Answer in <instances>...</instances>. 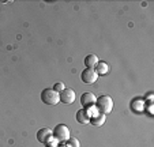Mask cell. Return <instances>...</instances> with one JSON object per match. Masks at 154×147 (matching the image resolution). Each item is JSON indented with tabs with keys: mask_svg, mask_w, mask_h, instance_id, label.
Wrapping results in <instances>:
<instances>
[{
	"mask_svg": "<svg viewBox=\"0 0 154 147\" xmlns=\"http://www.w3.org/2000/svg\"><path fill=\"white\" fill-rule=\"evenodd\" d=\"M96 108L98 110V113L102 115H109L113 109V100H112L109 95H101V97L97 98L96 101Z\"/></svg>",
	"mask_w": 154,
	"mask_h": 147,
	"instance_id": "1",
	"label": "cell"
},
{
	"mask_svg": "<svg viewBox=\"0 0 154 147\" xmlns=\"http://www.w3.org/2000/svg\"><path fill=\"white\" fill-rule=\"evenodd\" d=\"M41 101L47 105H56L60 102V95L53 89H45L41 93Z\"/></svg>",
	"mask_w": 154,
	"mask_h": 147,
	"instance_id": "2",
	"label": "cell"
},
{
	"mask_svg": "<svg viewBox=\"0 0 154 147\" xmlns=\"http://www.w3.org/2000/svg\"><path fill=\"white\" fill-rule=\"evenodd\" d=\"M53 139H56L57 142H67L70 139V130L66 124H59L55 127V130L52 131Z\"/></svg>",
	"mask_w": 154,
	"mask_h": 147,
	"instance_id": "3",
	"label": "cell"
},
{
	"mask_svg": "<svg viewBox=\"0 0 154 147\" xmlns=\"http://www.w3.org/2000/svg\"><path fill=\"white\" fill-rule=\"evenodd\" d=\"M81 79H82V82L86 84H93L94 82H97L98 75H97V72L94 71V68H85L81 74Z\"/></svg>",
	"mask_w": 154,
	"mask_h": 147,
	"instance_id": "4",
	"label": "cell"
},
{
	"mask_svg": "<svg viewBox=\"0 0 154 147\" xmlns=\"http://www.w3.org/2000/svg\"><path fill=\"white\" fill-rule=\"evenodd\" d=\"M59 95H60V101L66 105L74 104V101H75V98H76L75 91L72 89H64L61 93H59Z\"/></svg>",
	"mask_w": 154,
	"mask_h": 147,
	"instance_id": "5",
	"label": "cell"
},
{
	"mask_svg": "<svg viewBox=\"0 0 154 147\" xmlns=\"http://www.w3.org/2000/svg\"><path fill=\"white\" fill-rule=\"evenodd\" d=\"M96 101H97V97L90 91H86L81 95V104L83 105V109H87V108L96 105Z\"/></svg>",
	"mask_w": 154,
	"mask_h": 147,
	"instance_id": "6",
	"label": "cell"
},
{
	"mask_svg": "<svg viewBox=\"0 0 154 147\" xmlns=\"http://www.w3.org/2000/svg\"><path fill=\"white\" fill-rule=\"evenodd\" d=\"M52 138H53V133H52V130H51V128L44 127V128H41V130H38V132H37V140L40 142V143L47 144Z\"/></svg>",
	"mask_w": 154,
	"mask_h": 147,
	"instance_id": "7",
	"label": "cell"
},
{
	"mask_svg": "<svg viewBox=\"0 0 154 147\" xmlns=\"http://www.w3.org/2000/svg\"><path fill=\"white\" fill-rule=\"evenodd\" d=\"M75 117H76V121L81 123V124H83V125L90 124V116H89L86 109H79L78 112H76Z\"/></svg>",
	"mask_w": 154,
	"mask_h": 147,
	"instance_id": "8",
	"label": "cell"
},
{
	"mask_svg": "<svg viewBox=\"0 0 154 147\" xmlns=\"http://www.w3.org/2000/svg\"><path fill=\"white\" fill-rule=\"evenodd\" d=\"M105 121H106V116L102 115V113H98V115L90 117V124L96 125V127H101V125H104Z\"/></svg>",
	"mask_w": 154,
	"mask_h": 147,
	"instance_id": "9",
	"label": "cell"
},
{
	"mask_svg": "<svg viewBox=\"0 0 154 147\" xmlns=\"http://www.w3.org/2000/svg\"><path fill=\"white\" fill-rule=\"evenodd\" d=\"M94 71L97 72L98 76H102V75H106L108 71H109V66H108L105 61H98L97 66L94 67Z\"/></svg>",
	"mask_w": 154,
	"mask_h": 147,
	"instance_id": "10",
	"label": "cell"
},
{
	"mask_svg": "<svg viewBox=\"0 0 154 147\" xmlns=\"http://www.w3.org/2000/svg\"><path fill=\"white\" fill-rule=\"evenodd\" d=\"M98 57L96 55H87L85 57V64H86V68H94L98 63Z\"/></svg>",
	"mask_w": 154,
	"mask_h": 147,
	"instance_id": "11",
	"label": "cell"
},
{
	"mask_svg": "<svg viewBox=\"0 0 154 147\" xmlns=\"http://www.w3.org/2000/svg\"><path fill=\"white\" fill-rule=\"evenodd\" d=\"M67 144L70 147H81V143H79V140L76 138H74V136H70V139L67 140Z\"/></svg>",
	"mask_w": 154,
	"mask_h": 147,
	"instance_id": "12",
	"label": "cell"
},
{
	"mask_svg": "<svg viewBox=\"0 0 154 147\" xmlns=\"http://www.w3.org/2000/svg\"><path fill=\"white\" fill-rule=\"evenodd\" d=\"M64 89H66V86H64L63 82H57V83H56L55 86H53V90H56L57 93H61Z\"/></svg>",
	"mask_w": 154,
	"mask_h": 147,
	"instance_id": "13",
	"label": "cell"
},
{
	"mask_svg": "<svg viewBox=\"0 0 154 147\" xmlns=\"http://www.w3.org/2000/svg\"><path fill=\"white\" fill-rule=\"evenodd\" d=\"M59 147H70V146H68L67 143H64V144H61V146H59Z\"/></svg>",
	"mask_w": 154,
	"mask_h": 147,
	"instance_id": "14",
	"label": "cell"
},
{
	"mask_svg": "<svg viewBox=\"0 0 154 147\" xmlns=\"http://www.w3.org/2000/svg\"><path fill=\"white\" fill-rule=\"evenodd\" d=\"M45 147H59V146H51V144H47Z\"/></svg>",
	"mask_w": 154,
	"mask_h": 147,
	"instance_id": "15",
	"label": "cell"
}]
</instances>
